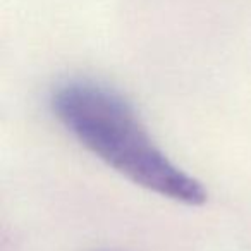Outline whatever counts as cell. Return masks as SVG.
Instances as JSON below:
<instances>
[{"label": "cell", "mask_w": 251, "mask_h": 251, "mask_svg": "<svg viewBox=\"0 0 251 251\" xmlns=\"http://www.w3.org/2000/svg\"><path fill=\"white\" fill-rule=\"evenodd\" d=\"M50 110L91 155L134 186L188 206L208 198L201 181L179 167L151 138L127 98L90 77H69L50 93Z\"/></svg>", "instance_id": "cell-1"}]
</instances>
